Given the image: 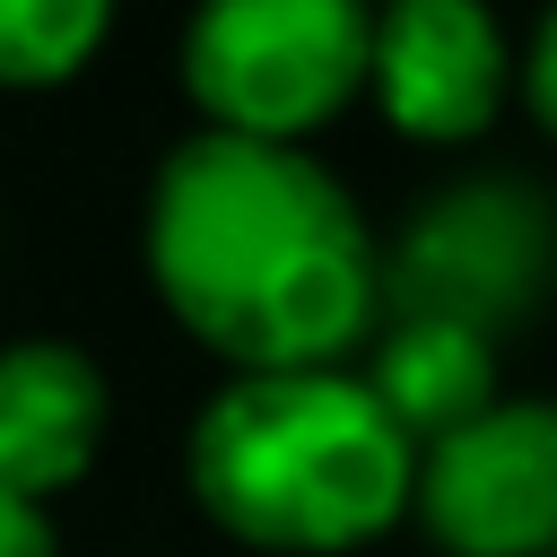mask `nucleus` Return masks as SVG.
Instances as JSON below:
<instances>
[{
  "label": "nucleus",
  "instance_id": "9b49d317",
  "mask_svg": "<svg viewBox=\"0 0 557 557\" xmlns=\"http://www.w3.org/2000/svg\"><path fill=\"white\" fill-rule=\"evenodd\" d=\"M0 557H61V548H52V522H44V505H17V496H0Z\"/></svg>",
  "mask_w": 557,
  "mask_h": 557
},
{
  "label": "nucleus",
  "instance_id": "6e6552de",
  "mask_svg": "<svg viewBox=\"0 0 557 557\" xmlns=\"http://www.w3.org/2000/svg\"><path fill=\"white\" fill-rule=\"evenodd\" d=\"M357 374L374 383V400L392 409V426L418 453L444 444V435H461L470 418H487L505 400L496 392V339H479L461 322H392Z\"/></svg>",
  "mask_w": 557,
  "mask_h": 557
},
{
  "label": "nucleus",
  "instance_id": "f03ea898",
  "mask_svg": "<svg viewBox=\"0 0 557 557\" xmlns=\"http://www.w3.org/2000/svg\"><path fill=\"white\" fill-rule=\"evenodd\" d=\"M183 470L200 513L270 557H348L418 505V444L357 366L226 374L191 418Z\"/></svg>",
  "mask_w": 557,
  "mask_h": 557
},
{
  "label": "nucleus",
  "instance_id": "20e7f679",
  "mask_svg": "<svg viewBox=\"0 0 557 557\" xmlns=\"http://www.w3.org/2000/svg\"><path fill=\"white\" fill-rule=\"evenodd\" d=\"M557 270V226L548 200L522 183H461L444 200H426V218L409 226L383 305L392 322H461L479 339H496L513 313L540 305Z\"/></svg>",
  "mask_w": 557,
  "mask_h": 557
},
{
  "label": "nucleus",
  "instance_id": "f257e3e1",
  "mask_svg": "<svg viewBox=\"0 0 557 557\" xmlns=\"http://www.w3.org/2000/svg\"><path fill=\"white\" fill-rule=\"evenodd\" d=\"M148 287L235 374L348 366L383 322V252L313 148L191 131L148 174Z\"/></svg>",
  "mask_w": 557,
  "mask_h": 557
},
{
  "label": "nucleus",
  "instance_id": "423d86ee",
  "mask_svg": "<svg viewBox=\"0 0 557 557\" xmlns=\"http://www.w3.org/2000/svg\"><path fill=\"white\" fill-rule=\"evenodd\" d=\"M366 87L383 122L418 148H461L505 113L513 87V44L479 0H400L374 17V61Z\"/></svg>",
  "mask_w": 557,
  "mask_h": 557
},
{
  "label": "nucleus",
  "instance_id": "9d476101",
  "mask_svg": "<svg viewBox=\"0 0 557 557\" xmlns=\"http://www.w3.org/2000/svg\"><path fill=\"white\" fill-rule=\"evenodd\" d=\"M522 96H531V113H540V131L557 139V9L540 17V35H531V52H522Z\"/></svg>",
  "mask_w": 557,
  "mask_h": 557
},
{
  "label": "nucleus",
  "instance_id": "39448f33",
  "mask_svg": "<svg viewBox=\"0 0 557 557\" xmlns=\"http://www.w3.org/2000/svg\"><path fill=\"white\" fill-rule=\"evenodd\" d=\"M409 513L444 557H557V400H496L426 444Z\"/></svg>",
  "mask_w": 557,
  "mask_h": 557
},
{
  "label": "nucleus",
  "instance_id": "7ed1b4c3",
  "mask_svg": "<svg viewBox=\"0 0 557 557\" xmlns=\"http://www.w3.org/2000/svg\"><path fill=\"white\" fill-rule=\"evenodd\" d=\"M374 61V17L348 0H218L183 26V96L200 131L305 148Z\"/></svg>",
  "mask_w": 557,
  "mask_h": 557
},
{
  "label": "nucleus",
  "instance_id": "1a4fd4ad",
  "mask_svg": "<svg viewBox=\"0 0 557 557\" xmlns=\"http://www.w3.org/2000/svg\"><path fill=\"white\" fill-rule=\"evenodd\" d=\"M104 35V0H0V87H70Z\"/></svg>",
  "mask_w": 557,
  "mask_h": 557
},
{
  "label": "nucleus",
  "instance_id": "0eeeda50",
  "mask_svg": "<svg viewBox=\"0 0 557 557\" xmlns=\"http://www.w3.org/2000/svg\"><path fill=\"white\" fill-rule=\"evenodd\" d=\"M113 426V383L78 339H9L0 348V496L52 505L70 496Z\"/></svg>",
  "mask_w": 557,
  "mask_h": 557
}]
</instances>
